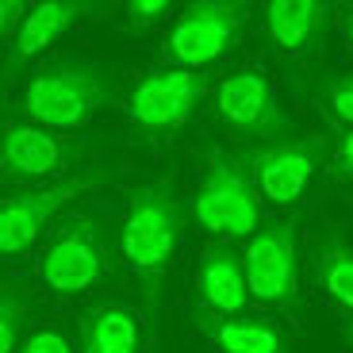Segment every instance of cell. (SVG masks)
Masks as SVG:
<instances>
[{"label": "cell", "mask_w": 353, "mask_h": 353, "mask_svg": "<svg viewBox=\"0 0 353 353\" xmlns=\"http://www.w3.org/2000/svg\"><path fill=\"white\" fill-rule=\"evenodd\" d=\"M70 150L50 131L35 123H19L0 131V173L16 181H39L65 165Z\"/></svg>", "instance_id": "4fadbf2b"}, {"label": "cell", "mask_w": 353, "mask_h": 353, "mask_svg": "<svg viewBox=\"0 0 353 353\" xmlns=\"http://www.w3.org/2000/svg\"><path fill=\"white\" fill-rule=\"evenodd\" d=\"M315 276H319L323 292H327L334 303L353 307V250L345 246L342 239H330L327 246L319 250Z\"/></svg>", "instance_id": "e0dca14e"}, {"label": "cell", "mask_w": 353, "mask_h": 353, "mask_svg": "<svg viewBox=\"0 0 353 353\" xmlns=\"http://www.w3.org/2000/svg\"><path fill=\"white\" fill-rule=\"evenodd\" d=\"M334 176L353 181V127L342 134V142H338V150H334Z\"/></svg>", "instance_id": "7402d4cb"}, {"label": "cell", "mask_w": 353, "mask_h": 353, "mask_svg": "<svg viewBox=\"0 0 353 353\" xmlns=\"http://www.w3.org/2000/svg\"><path fill=\"white\" fill-rule=\"evenodd\" d=\"M142 319L127 303H97L81 315V353H139Z\"/></svg>", "instance_id": "9a60e30c"}, {"label": "cell", "mask_w": 353, "mask_h": 353, "mask_svg": "<svg viewBox=\"0 0 353 353\" xmlns=\"http://www.w3.org/2000/svg\"><path fill=\"white\" fill-rule=\"evenodd\" d=\"M196 288H200V315H239L250 300L242 261L227 246H212L200 254Z\"/></svg>", "instance_id": "5bb4252c"}, {"label": "cell", "mask_w": 353, "mask_h": 353, "mask_svg": "<svg viewBox=\"0 0 353 353\" xmlns=\"http://www.w3.org/2000/svg\"><path fill=\"white\" fill-rule=\"evenodd\" d=\"M123 12H127V27H131V31H146V27L161 23V19L169 16L173 4H169V0H131Z\"/></svg>", "instance_id": "d6986e66"}, {"label": "cell", "mask_w": 353, "mask_h": 353, "mask_svg": "<svg viewBox=\"0 0 353 353\" xmlns=\"http://www.w3.org/2000/svg\"><path fill=\"white\" fill-rule=\"evenodd\" d=\"M345 39H350V46H353V8L345 12Z\"/></svg>", "instance_id": "cb8c5ba5"}, {"label": "cell", "mask_w": 353, "mask_h": 353, "mask_svg": "<svg viewBox=\"0 0 353 353\" xmlns=\"http://www.w3.org/2000/svg\"><path fill=\"white\" fill-rule=\"evenodd\" d=\"M88 12H97V8L85 4V0H46V4H35V8L23 16L16 39H12L8 62H4L8 77H16L31 58H39L54 39H62L81 16H88Z\"/></svg>", "instance_id": "7c38bea8"}, {"label": "cell", "mask_w": 353, "mask_h": 353, "mask_svg": "<svg viewBox=\"0 0 353 353\" xmlns=\"http://www.w3.org/2000/svg\"><path fill=\"white\" fill-rule=\"evenodd\" d=\"M23 311H27V300L19 296V292L0 288V353H12V350H16Z\"/></svg>", "instance_id": "ac0fdd59"}, {"label": "cell", "mask_w": 353, "mask_h": 353, "mask_svg": "<svg viewBox=\"0 0 353 353\" xmlns=\"http://www.w3.org/2000/svg\"><path fill=\"white\" fill-rule=\"evenodd\" d=\"M192 212H196V223L203 230H212V234L250 239L257 223H261V203H257V188L250 181L246 161L212 154L200 188H196Z\"/></svg>", "instance_id": "3957f363"}, {"label": "cell", "mask_w": 353, "mask_h": 353, "mask_svg": "<svg viewBox=\"0 0 353 353\" xmlns=\"http://www.w3.org/2000/svg\"><path fill=\"white\" fill-rule=\"evenodd\" d=\"M345 342L353 345V319H350V323H345Z\"/></svg>", "instance_id": "d4e9b609"}, {"label": "cell", "mask_w": 353, "mask_h": 353, "mask_svg": "<svg viewBox=\"0 0 353 353\" xmlns=\"http://www.w3.org/2000/svg\"><path fill=\"white\" fill-rule=\"evenodd\" d=\"M250 8L239 0H200L188 4L176 16L173 31L165 39V58L176 70H200L219 58H227L242 39Z\"/></svg>", "instance_id": "277c9868"}, {"label": "cell", "mask_w": 353, "mask_h": 353, "mask_svg": "<svg viewBox=\"0 0 353 353\" xmlns=\"http://www.w3.org/2000/svg\"><path fill=\"white\" fill-rule=\"evenodd\" d=\"M327 104L342 123H353V73L327 81Z\"/></svg>", "instance_id": "ffe728a7"}, {"label": "cell", "mask_w": 353, "mask_h": 353, "mask_svg": "<svg viewBox=\"0 0 353 353\" xmlns=\"http://www.w3.org/2000/svg\"><path fill=\"white\" fill-rule=\"evenodd\" d=\"M19 353H77V350L70 345V338H65L62 330L43 327V330H35V334L19 345Z\"/></svg>", "instance_id": "44dd1931"}, {"label": "cell", "mask_w": 353, "mask_h": 353, "mask_svg": "<svg viewBox=\"0 0 353 353\" xmlns=\"http://www.w3.org/2000/svg\"><path fill=\"white\" fill-rule=\"evenodd\" d=\"M323 154H327L323 139H292V142H276V146L246 154L242 161L254 173L257 192L269 203H276V208H288L311 185L315 169L323 165Z\"/></svg>", "instance_id": "9c48e42d"}, {"label": "cell", "mask_w": 353, "mask_h": 353, "mask_svg": "<svg viewBox=\"0 0 353 353\" xmlns=\"http://www.w3.org/2000/svg\"><path fill=\"white\" fill-rule=\"evenodd\" d=\"M200 327L219 353H288V338L265 319L200 315Z\"/></svg>", "instance_id": "2e32d148"}, {"label": "cell", "mask_w": 353, "mask_h": 353, "mask_svg": "<svg viewBox=\"0 0 353 353\" xmlns=\"http://www.w3.org/2000/svg\"><path fill=\"white\" fill-rule=\"evenodd\" d=\"M112 73L85 58H62V62L39 70L23 88V115L43 131H65V127L88 123L100 108L112 104Z\"/></svg>", "instance_id": "6da1fadb"}, {"label": "cell", "mask_w": 353, "mask_h": 353, "mask_svg": "<svg viewBox=\"0 0 353 353\" xmlns=\"http://www.w3.org/2000/svg\"><path fill=\"white\" fill-rule=\"evenodd\" d=\"M100 176H73L62 185H50L43 192H23L0 203V257L23 254L31 250V242L43 234V227L62 212L73 196H81L85 188H92Z\"/></svg>", "instance_id": "30bf717a"}, {"label": "cell", "mask_w": 353, "mask_h": 353, "mask_svg": "<svg viewBox=\"0 0 353 353\" xmlns=\"http://www.w3.org/2000/svg\"><path fill=\"white\" fill-rule=\"evenodd\" d=\"M246 292L261 303L292 307L300 300V261H296V219L265 223L246 239V254H239Z\"/></svg>", "instance_id": "5b68a950"}, {"label": "cell", "mask_w": 353, "mask_h": 353, "mask_svg": "<svg viewBox=\"0 0 353 353\" xmlns=\"http://www.w3.org/2000/svg\"><path fill=\"white\" fill-rule=\"evenodd\" d=\"M16 23H23V4L19 0H0V39L8 35Z\"/></svg>", "instance_id": "603a6c76"}, {"label": "cell", "mask_w": 353, "mask_h": 353, "mask_svg": "<svg viewBox=\"0 0 353 353\" xmlns=\"http://www.w3.org/2000/svg\"><path fill=\"white\" fill-rule=\"evenodd\" d=\"M104 227L92 215H77V219H65L50 239L43 261H39V276L58 296H81L104 276Z\"/></svg>", "instance_id": "8992f818"}, {"label": "cell", "mask_w": 353, "mask_h": 353, "mask_svg": "<svg viewBox=\"0 0 353 353\" xmlns=\"http://www.w3.org/2000/svg\"><path fill=\"white\" fill-rule=\"evenodd\" d=\"M327 23L330 8L323 0H273V4H265L269 39L284 58H315L323 50Z\"/></svg>", "instance_id": "8fae6325"}, {"label": "cell", "mask_w": 353, "mask_h": 353, "mask_svg": "<svg viewBox=\"0 0 353 353\" xmlns=\"http://www.w3.org/2000/svg\"><path fill=\"white\" fill-rule=\"evenodd\" d=\"M208 73L200 70H158L150 77H142L131 92L127 115L142 134H173L176 127H185L192 119V112L208 97Z\"/></svg>", "instance_id": "52a82bcc"}, {"label": "cell", "mask_w": 353, "mask_h": 353, "mask_svg": "<svg viewBox=\"0 0 353 353\" xmlns=\"http://www.w3.org/2000/svg\"><path fill=\"white\" fill-rule=\"evenodd\" d=\"M215 108H219L223 123L239 131L242 139L273 142V146L292 142V119L261 70H239L223 77L215 88Z\"/></svg>", "instance_id": "ba28073f"}, {"label": "cell", "mask_w": 353, "mask_h": 353, "mask_svg": "<svg viewBox=\"0 0 353 353\" xmlns=\"http://www.w3.org/2000/svg\"><path fill=\"white\" fill-rule=\"evenodd\" d=\"M181 242V203L169 181H154L131 192L123 215V257L142 281L150 303L158 307L161 281L169 273V261Z\"/></svg>", "instance_id": "7a4b0ae2"}]
</instances>
